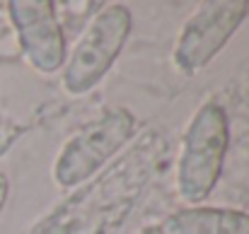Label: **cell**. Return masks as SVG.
<instances>
[{"label": "cell", "mask_w": 249, "mask_h": 234, "mask_svg": "<svg viewBox=\"0 0 249 234\" xmlns=\"http://www.w3.org/2000/svg\"><path fill=\"white\" fill-rule=\"evenodd\" d=\"M136 131V116L124 109H109L99 118L83 126L61 150L56 159V181L66 188L89 179L109 157H114Z\"/></svg>", "instance_id": "2"}, {"label": "cell", "mask_w": 249, "mask_h": 234, "mask_svg": "<svg viewBox=\"0 0 249 234\" xmlns=\"http://www.w3.org/2000/svg\"><path fill=\"white\" fill-rule=\"evenodd\" d=\"M7 191H10V184H7V176L0 171V213H2V205L7 201Z\"/></svg>", "instance_id": "7"}, {"label": "cell", "mask_w": 249, "mask_h": 234, "mask_svg": "<svg viewBox=\"0 0 249 234\" xmlns=\"http://www.w3.org/2000/svg\"><path fill=\"white\" fill-rule=\"evenodd\" d=\"M138 234H165V232H162L160 225H153V227H145L143 232H138Z\"/></svg>", "instance_id": "8"}, {"label": "cell", "mask_w": 249, "mask_h": 234, "mask_svg": "<svg viewBox=\"0 0 249 234\" xmlns=\"http://www.w3.org/2000/svg\"><path fill=\"white\" fill-rule=\"evenodd\" d=\"M27 61L39 73H56L66 61V39L49 0H12L7 5Z\"/></svg>", "instance_id": "5"}, {"label": "cell", "mask_w": 249, "mask_h": 234, "mask_svg": "<svg viewBox=\"0 0 249 234\" xmlns=\"http://www.w3.org/2000/svg\"><path fill=\"white\" fill-rule=\"evenodd\" d=\"M247 12V0H211L198 5L181 27L174 46V66L186 75L198 73L230 41Z\"/></svg>", "instance_id": "4"}, {"label": "cell", "mask_w": 249, "mask_h": 234, "mask_svg": "<svg viewBox=\"0 0 249 234\" xmlns=\"http://www.w3.org/2000/svg\"><path fill=\"white\" fill-rule=\"evenodd\" d=\"M228 140L225 109L213 101L203 104L184 133L177 164V188L186 203H201L215 188L228 155Z\"/></svg>", "instance_id": "1"}, {"label": "cell", "mask_w": 249, "mask_h": 234, "mask_svg": "<svg viewBox=\"0 0 249 234\" xmlns=\"http://www.w3.org/2000/svg\"><path fill=\"white\" fill-rule=\"evenodd\" d=\"M165 234H249V213L230 208H186L160 225Z\"/></svg>", "instance_id": "6"}, {"label": "cell", "mask_w": 249, "mask_h": 234, "mask_svg": "<svg viewBox=\"0 0 249 234\" xmlns=\"http://www.w3.org/2000/svg\"><path fill=\"white\" fill-rule=\"evenodd\" d=\"M131 34V12L128 7L114 2L94 15L85 29L80 41L73 49V56L63 70V84L71 94L89 92L104 73L114 66L126 39Z\"/></svg>", "instance_id": "3"}]
</instances>
